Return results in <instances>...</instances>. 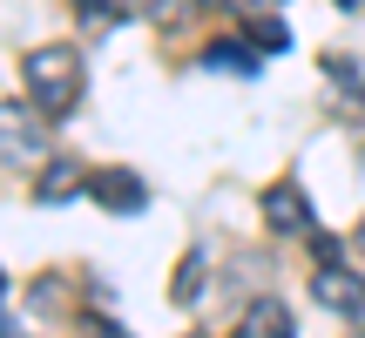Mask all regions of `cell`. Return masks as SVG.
<instances>
[{
  "mask_svg": "<svg viewBox=\"0 0 365 338\" xmlns=\"http://www.w3.org/2000/svg\"><path fill=\"white\" fill-rule=\"evenodd\" d=\"M21 88H27V102H34L48 122H68V116H75V102H81V54L68 48V41L34 48L21 61Z\"/></svg>",
  "mask_w": 365,
  "mask_h": 338,
  "instance_id": "obj_1",
  "label": "cell"
},
{
  "mask_svg": "<svg viewBox=\"0 0 365 338\" xmlns=\"http://www.w3.org/2000/svg\"><path fill=\"white\" fill-rule=\"evenodd\" d=\"M0 163L7 169H41L48 163V116L34 102H0Z\"/></svg>",
  "mask_w": 365,
  "mask_h": 338,
  "instance_id": "obj_2",
  "label": "cell"
},
{
  "mask_svg": "<svg viewBox=\"0 0 365 338\" xmlns=\"http://www.w3.org/2000/svg\"><path fill=\"white\" fill-rule=\"evenodd\" d=\"M257 217L271 223L277 237H312V230H318V217H312V196H304L291 176H284V183H271V190L257 196Z\"/></svg>",
  "mask_w": 365,
  "mask_h": 338,
  "instance_id": "obj_3",
  "label": "cell"
},
{
  "mask_svg": "<svg viewBox=\"0 0 365 338\" xmlns=\"http://www.w3.org/2000/svg\"><path fill=\"white\" fill-rule=\"evenodd\" d=\"M312 298L325 304V312H339V318H365V277L359 271H345V264H318V277H312Z\"/></svg>",
  "mask_w": 365,
  "mask_h": 338,
  "instance_id": "obj_4",
  "label": "cell"
},
{
  "mask_svg": "<svg viewBox=\"0 0 365 338\" xmlns=\"http://www.w3.org/2000/svg\"><path fill=\"white\" fill-rule=\"evenodd\" d=\"M88 196L108 210V217H135L149 203V183L135 169H88Z\"/></svg>",
  "mask_w": 365,
  "mask_h": 338,
  "instance_id": "obj_5",
  "label": "cell"
},
{
  "mask_svg": "<svg viewBox=\"0 0 365 338\" xmlns=\"http://www.w3.org/2000/svg\"><path fill=\"white\" fill-rule=\"evenodd\" d=\"M81 190H88V163H68V156L41 163V176H34V203H68Z\"/></svg>",
  "mask_w": 365,
  "mask_h": 338,
  "instance_id": "obj_6",
  "label": "cell"
},
{
  "mask_svg": "<svg viewBox=\"0 0 365 338\" xmlns=\"http://www.w3.org/2000/svg\"><path fill=\"white\" fill-rule=\"evenodd\" d=\"M237 332H250V338H291V312L277 298H257V304H244Z\"/></svg>",
  "mask_w": 365,
  "mask_h": 338,
  "instance_id": "obj_7",
  "label": "cell"
},
{
  "mask_svg": "<svg viewBox=\"0 0 365 338\" xmlns=\"http://www.w3.org/2000/svg\"><path fill=\"white\" fill-rule=\"evenodd\" d=\"M203 68H217V75H257V48H250V34L244 41H210Z\"/></svg>",
  "mask_w": 365,
  "mask_h": 338,
  "instance_id": "obj_8",
  "label": "cell"
},
{
  "mask_svg": "<svg viewBox=\"0 0 365 338\" xmlns=\"http://www.w3.org/2000/svg\"><path fill=\"white\" fill-rule=\"evenodd\" d=\"M203 277H210V257H203V250H190V257L176 264V285H170V304H176V312H190V304L203 298Z\"/></svg>",
  "mask_w": 365,
  "mask_h": 338,
  "instance_id": "obj_9",
  "label": "cell"
},
{
  "mask_svg": "<svg viewBox=\"0 0 365 338\" xmlns=\"http://www.w3.org/2000/svg\"><path fill=\"white\" fill-rule=\"evenodd\" d=\"M244 34H250V48H257V54H284V48H291V27L277 21V14H264V7H250Z\"/></svg>",
  "mask_w": 365,
  "mask_h": 338,
  "instance_id": "obj_10",
  "label": "cell"
},
{
  "mask_svg": "<svg viewBox=\"0 0 365 338\" xmlns=\"http://www.w3.org/2000/svg\"><path fill=\"white\" fill-rule=\"evenodd\" d=\"M115 21H122L115 0H81V34H108Z\"/></svg>",
  "mask_w": 365,
  "mask_h": 338,
  "instance_id": "obj_11",
  "label": "cell"
},
{
  "mask_svg": "<svg viewBox=\"0 0 365 338\" xmlns=\"http://www.w3.org/2000/svg\"><path fill=\"white\" fill-rule=\"evenodd\" d=\"M312 257H318V264H339V237H325V230H312Z\"/></svg>",
  "mask_w": 365,
  "mask_h": 338,
  "instance_id": "obj_12",
  "label": "cell"
},
{
  "mask_svg": "<svg viewBox=\"0 0 365 338\" xmlns=\"http://www.w3.org/2000/svg\"><path fill=\"white\" fill-rule=\"evenodd\" d=\"M230 7H271V0H230Z\"/></svg>",
  "mask_w": 365,
  "mask_h": 338,
  "instance_id": "obj_13",
  "label": "cell"
},
{
  "mask_svg": "<svg viewBox=\"0 0 365 338\" xmlns=\"http://www.w3.org/2000/svg\"><path fill=\"white\" fill-rule=\"evenodd\" d=\"M339 7H352V14H359V7H365V0H339Z\"/></svg>",
  "mask_w": 365,
  "mask_h": 338,
  "instance_id": "obj_14",
  "label": "cell"
},
{
  "mask_svg": "<svg viewBox=\"0 0 365 338\" xmlns=\"http://www.w3.org/2000/svg\"><path fill=\"white\" fill-rule=\"evenodd\" d=\"M352 244H359V250H365V223H359V237H352Z\"/></svg>",
  "mask_w": 365,
  "mask_h": 338,
  "instance_id": "obj_15",
  "label": "cell"
},
{
  "mask_svg": "<svg viewBox=\"0 0 365 338\" xmlns=\"http://www.w3.org/2000/svg\"><path fill=\"white\" fill-rule=\"evenodd\" d=\"M0 304H7V277H0Z\"/></svg>",
  "mask_w": 365,
  "mask_h": 338,
  "instance_id": "obj_16",
  "label": "cell"
}]
</instances>
